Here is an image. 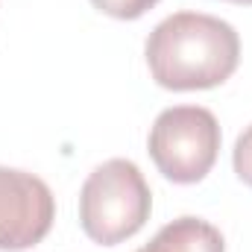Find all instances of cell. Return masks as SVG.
Segmentation results:
<instances>
[{
  "instance_id": "6da1fadb",
  "label": "cell",
  "mask_w": 252,
  "mask_h": 252,
  "mask_svg": "<svg viewBox=\"0 0 252 252\" xmlns=\"http://www.w3.org/2000/svg\"><path fill=\"white\" fill-rule=\"evenodd\" d=\"M147 67L156 85L167 91H205L223 85L241 62V38L232 24L176 12L164 18L144 44Z\"/></svg>"
},
{
  "instance_id": "7a4b0ae2",
  "label": "cell",
  "mask_w": 252,
  "mask_h": 252,
  "mask_svg": "<svg viewBox=\"0 0 252 252\" xmlns=\"http://www.w3.org/2000/svg\"><path fill=\"white\" fill-rule=\"evenodd\" d=\"M153 211V193L129 158H109L94 167L79 190V226L100 247H118L138 235Z\"/></svg>"
},
{
  "instance_id": "3957f363",
  "label": "cell",
  "mask_w": 252,
  "mask_h": 252,
  "mask_svg": "<svg viewBox=\"0 0 252 252\" xmlns=\"http://www.w3.org/2000/svg\"><path fill=\"white\" fill-rule=\"evenodd\" d=\"M147 150L164 179L176 185L202 182L220 153V124L202 106L164 109L150 129Z\"/></svg>"
},
{
  "instance_id": "277c9868",
  "label": "cell",
  "mask_w": 252,
  "mask_h": 252,
  "mask_svg": "<svg viewBox=\"0 0 252 252\" xmlns=\"http://www.w3.org/2000/svg\"><path fill=\"white\" fill-rule=\"evenodd\" d=\"M56 220V199L44 179L27 170L0 167V252L41 244Z\"/></svg>"
},
{
  "instance_id": "5b68a950",
  "label": "cell",
  "mask_w": 252,
  "mask_h": 252,
  "mask_svg": "<svg viewBox=\"0 0 252 252\" xmlns=\"http://www.w3.org/2000/svg\"><path fill=\"white\" fill-rule=\"evenodd\" d=\"M144 252H226V241L208 220L179 217L161 226Z\"/></svg>"
},
{
  "instance_id": "8992f818",
  "label": "cell",
  "mask_w": 252,
  "mask_h": 252,
  "mask_svg": "<svg viewBox=\"0 0 252 252\" xmlns=\"http://www.w3.org/2000/svg\"><path fill=\"white\" fill-rule=\"evenodd\" d=\"M158 0H91L94 9H100L103 15L109 18H118V21H135L141 15H147Z\"/></svg>"
},
{
  "instance_id": "52a82bcc",
  "label": "cell",
  "mask_w": 252,
  "mask_h": 252,
  "mask_svg": "<svg viewBox=\"0 0 252 252\" xmlns=\"http://www.w3.org/2000/svg\"><path fill=\"white\" fill-rule=\"evenodd\" d=\"M232 164H235V173L244 185L252 188V124L238 135L235 141V150H232Z\"/></svg>"
},
{
  "instance_id": "ba28073f",
  "label": "cell",
  "mask_w": 252,
  "mask_h": 252,
  "mask_svg": "<svg viewBox=\"0 0 252 252\" xmlns=\"http://www.w3.org/2000/svg\"><path fill=\"white\" fill-rule=\"evenodd\" d=\"M229 3H238V6H252V0H229Z\"/></svg>"
},
{
  "instance_id": "9c48e42d",
  "label": "cell",
  "mask_w": 252,
  "mask_h": 252,
  "mask_svg": "<svg viewBox=\"0 0 252 252\" xmlns=\"http://www.w3.org/2000/svg\"><path fill=\"white\" fill-rule=\"evenodd\" d=\"M135 252H144V250H135Z\"/></svg>"
}]
</instances>
